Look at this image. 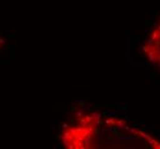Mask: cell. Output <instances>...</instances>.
Returning a JSON list of instances; mask_svg holds the SVG:
<instances>
[{
  "mask_svg": "<svg viewBox=\"0 0 160 149\" xmlns=\"http://www.w3.org/2000/svg\"><path fill=\"white\" fill-rule=\"evenodd\" d=\"M59 140L66 149H160L158 139L123 118L85 110L63 124Z\"/></svg>",
  "mask_w": 160,
  "mask_h": 149,
  "instance_id": "6da1fadb",
  "label": "cell"
},
{
  "mask_svg": "<svg viewBox=\"0 0 160 149\" xmlns=\"http://www.w3.org/2000/svg\"><path fill=\"white\" fill-rule=\"evenodd\" d=\"M145 58L160 70V20L154 24L142 47Z\"/></svg>",
  "mask_w": 160,
  "mask_h": 149,
  "instance_id": "7a4b0ae2",
  "label": "cell"
},
{
  "mask_svg": "<svg viewBox=\"0 0 160 149\" xmlns=\"http://www.w3.org/2000/svg\"><path fill=\"white\" fill-rule=\"evenodd\" d=\"M5 45H6V40H5L2 37L0 36V51H2V49H4Z\"/></svg>",
  "mask_w": 160,
  "mask_h": 149,
  "instance_id": "3957f363",
  "label": "cell"
}]
</instances>
